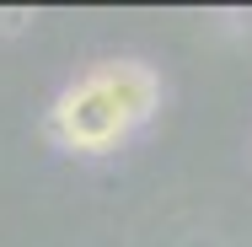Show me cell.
I'll use <instances>...</instances> for the list:
<instances>
[{
    "label": "cell",
    "instance_id": "7a4b0ae2",
    "mask_svg": "<svg viewBox=\"0 0 252 247\" xmlns=\"http://www.w3.org/2000/svg\"><path fill=\"white\" fill-rule=\"evenodd\" d=\"M102 86L118 97V107L129 113V124H145L156 113V102H161V81H156L151 65H134V59H107V65H97L92 70Z\"/></svg>",
    "mask_w": 252,
    "mask_h": 247
},
{
    "label": "cell",
    "instance_id": "6da1fadb",
    "mask_svg": "<svg viewBox=\"0 0 252 247\" xmlns=\"http://www.w3.org/2000/svg\"><path fill=\"white\" fill-rule=\"evenodd\" d=\"M129 113L118 107V97L102 86L97 75H81L64 97L54 102L49 113V135L64 150H81V156H102V150H118L129 135Z\"/></svg>",
    "mask_w": 252,
    "mask_h": 247
}]
</instances>
